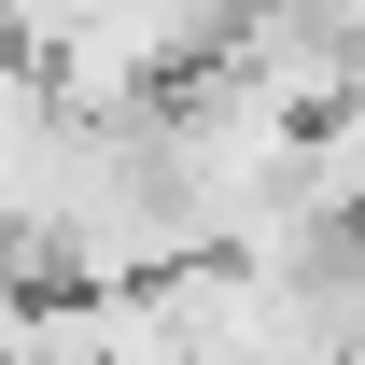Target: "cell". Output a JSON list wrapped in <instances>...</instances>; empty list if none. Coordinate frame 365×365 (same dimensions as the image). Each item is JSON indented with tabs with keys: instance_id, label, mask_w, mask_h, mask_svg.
Returning <instances> with one entry per match:
<instances>
[{
	"instance_id": "cell-1",
	"label": "cell",
	"mask_w": 365,
	"mask_h": 365,
	"mask_svg": "<svg viewBox=\"0 0 365 365\" xmlns=\"http://www.w3.org/2000/svg\"><path fill=\"white\" fill-rule=\"evenodd\" d=\"M309 14H323V29H337L351 56H365V0H309Z\"/></svg>"
}]
</instances>
